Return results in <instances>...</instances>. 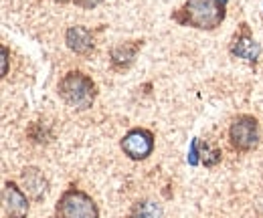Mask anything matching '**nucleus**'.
<instances>
[{
  "mask_svg": "<svg viewBox=\"0 0 263 218\" xmlns=\"http://www.w3.org/2000/svg\"><path fill=\"white\" fill-rule=\"evenodd\" d=\"M227 6L217 0H186L172 12V21L180 27H193L198 31H215L225 21Z\"/></svg>",
  "mask_w": 263,
  "mask_h": 218,
  "instance_id": "nucleus-1",
  "label": "nucleus"
},
{
  "mask_svg": "<svg viewBox=\"0 0 263 218\" xmlns=\"http://www.w3.org/2000/svg\"><path fill=\"white\" fill-rule=\"evenodd\" d=\"M57 93L69 107L77 111H85L96 103L98 85L83 71H69L57 83Z\"/></svg>",
  "mask_w": 263,
  "mask_h": 218,
  "instance_id": "nucleus-2",
  "label": "nucleus"
},
{
  "mask_svg": "<svg viewBox=\"0 0 263 218\" xmlns=\"http://www.w3.org/2000/svg\"><path fill=\"white\" fill-rule=\"evenodd\" d=\"M55 218H99V208L87 192L71 186L57 200Z\"/></svg>",
  "mask_w": 263,
  "mask_h": 218,
  "instance_id": "nucleus-3",
  "label": "nucleus"
},
{
  "mask_svg": "<svg viewBox=\"0 0 263 218\" xmlns=\"http://www.w3.org/2000/svg\"><path fill=\"white\" fill-rule=\"evenodd\" d=\"M259 140H261V131H259L257 117H253L249 113H241L231 122L229 144L235 152H239V154L253 152L259 146Z\"/></svg>",
  "mask_w": 263,
  "mask_h": 218,
  "instance_id": "nucleus-4",
  "label": "nucleus"
},
{
  "mask_svg": "<svg viewBox=\"0 0 263 218\" xmlns=\"http://www.w3.org/2000/svg\"><path fill=\"white\" fill-rule=\"evenodd\" d=\"M154 133L146 127H132L130 131L122 137L120 142V148L126 156L134 160V162H144L152 156L154 152Z\"/></svg>",
  "mask_w": 263,
  "mask_h": 218,
  "instance_id": "nucleus-5",
  "label": "nucleus"
},
{
  "mask_svg": "<svg viewBox=\"0 0 263 218\" xmlns=\"http://www.w3.org/2000/svg\"><path fill=\"white\" fill-rule=\"evenodd\" d=\"M229 53L235 59H245L251 65L257 63L259 55H261V47L253 38V32H251L247 23H241L237 32L233 34V41H231L229 45Z\"/></svg>",
  "mask_w": 263,
  "mask_h": 218,
  "instance_id": "nucleus-6",
  "label": "nucleus"
},
{
  "mask_svg": "<svg viewBox=\"0 0 263 218\" xmlns=\"http://www.w3.org/2000/svg\"><path fill=\"white\" fill-rule=\"evenodd\" d=\"M2 206L8 218L29 216V196L12 180H6L2 184Z\"/></svg>",
  "mask_w": 263,
  "mask_h": 218,
  "instance_id": "nucleus-7",
  "label": "nucleus"
},
{
  "mask_svg": "<svg viewBox=\"0 0 263 218\" xmlns=\"http://www.w3.org/2000/svg\"><path fill=\"white\" fill-rule=\"evenodd\" d=\"M21 188L25 190L29 200L41 202L49 192V180L43 174V170H39L36 166H27L21 172Z\"/></svg>",
  "mask_w": 263,
  "mask_h": 218,
  "instance_id": "nucleus-8",
  "label": "nucleus"
},
{
  "mask_svg": "<svg viewBox=\"0 0 263 218\" xmlns=\"http://www.w3.org/2000/svg\"><path fill=\"white\" fill-rule=\"evenodd\" d=\"M142 45H144V41H128V43L116 45L111 49V53H109V65H111V69L118 71V73L130 69L134 59H136V55H138V51L142 49Z\"/></svg>",
  "mask_w": 263,
  "mask_h": 218,
  "instance_id": "nucleus-9",
  "label": "nucleus"
},
{
  "mask_svg": "<svg viewBox=\"0 0 263 218\" xmlns=\"http://www.w3.org/2000/svg\"><path fill=\"white\" fill-rule=\"evenodd\" d=\"M65 43L69 47V51H73L75 55H89L96 47V38L93 32L81 25L69 27L65 32Z\"/></svg>",
  "mask_w": 263,
  "mask_h": 218,
  "instance_id": "nucleus-10",
  "label": "nucleus"
},
{
  "mask_svg": "<svg viewBox=\"0 0 263 218\" xmlns=\"http://www.w3.org/2000/svg\"><path fill=\"white\" fill-rule=\"evenodd\" d=\"M128 218H164V210L158 202H154L150 198H144V200H138L132 206Z\"/></svg>",
  "mask_w": 263,
  "mask_h": 218,
  "instance_id": "nucleus-11",
  "label": "nucleus"
},
{
  "mask_svg": "<svg viewBox=\"0 0 263 218\" xmlns=\"http://www.w3.org/2000/svg\"><path fill=\"white\" fill-rule=\"evenodd\" d=\"M200 156H202V164L206 168H213L221 162V150L209 148V144H200Z\"/></svg>",
  "mask_w": 263,
  "mask_h": 218,
  "instance_id": "nucleus-12",
  "label": "nucleus"
},
{
  "mask_svg": "<svg viewBox=\"0 0 263 218\" xmlns=\"http://www.w3.org/2000/svg\"><path fill=\"white\" fill-rule=\"evenodd\" d=\"M71 2L75 6H79V8H83V10H93V8H98L103 0H71Z\"/></svg>",
  "mask_w": 263,
  "mask_h": 218,
  "instance_id": "nucleus-13",
  "label": "nucleus"
},
{
  "mask_svg": "<svg viewBox=\"0 0 263 218\" xmlns=\"http://www.w3.org/2000/svg\"><path fill=\"white\" fill-rule=\"evenodd\" d=\"M198 148H200V142H198V140H193L191 152H189V164H191V166H198Z\"/></svg>",
  "mask_w": 263,
  "mask_h": 218,
  "instance_id": "nucleus-14",
  "label": "nucleus"
},
{
  "mask_svg": "<svg viewBox=\"0 0 263 218\" xmlns=\"http://www.w3.org/2000/svg\"><path fill=\"white\" fill-rule=\"evenodd\" d=\"M0 53H2V71H0V77L4 79V77L8 75V47L2 45V47H0Z\"/></svg>",
  "mask_w": 263,
  "mask_h": 218,
  "instance_id": "nucleus-15",
  "label": "nucleus"
},
{
  "mask_svg": "<svg viewBox=\"0 0 263 218\" xmlns=\"http://www.w3.org/2000/svg\"><path fill=\"white\" fill-rule=\"evenodd\" d=\"M217 2H221L223 6H227V2H229V0H217Z\"/></svg>",
  "mask_w": 263,
  "mask_h": 218,
  "instance_id": "nucleus-16",
  "label": "nucleus"
},
{
  "mask_svg": "<svg viewBox=\"0 0 263 218\" xmlns=\"http://www.w3.org/2000/svg\"><path fill=\"white\" fill-rule=\"evenodd\" d=\"M55 2H59V4H65V2H69V0H55Z\"/></svg>",
  "mask_w": 263,
  "mask_h": 218,
  "instance_id": "nucleus-17",
  "label": "nucleus"
}]
</instances>
